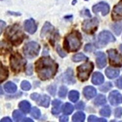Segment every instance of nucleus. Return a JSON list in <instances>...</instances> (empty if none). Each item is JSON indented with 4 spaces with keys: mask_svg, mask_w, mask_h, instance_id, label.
I'll list each match as a JSON object with an SVG mask.
<instances>
[{
    "mask_svg": "<svg viewBox=\"0 0 122 122\" xmlns=\"http://www.w3.org/2000/svg\"><path fill=\"white\" fill-rule=\"evenodd\" d=\"M110 65L115 67L122 66V55L120 54L116 49H111L107 51Z\"/></svg>",
    "mask_w": 122,
    "mask_h": 122,
    "instance_id": "6e6552de",
    "label": "nucleus"
},
{
    "mask_svg": "<svg viewBox=\"0 0 122 122\" xmlns=\"http://www.w3.org/2000/svg\"><path fill=\"white\" fill-rule=\"evenodd\" d=\"M122 115V108L118 107L115 110V116L117 118H121Z\"/></svg>",
    "mask_w": 122,
    "mask_h": 122,
    "instance_id": "ea45409f",
    "label": "nucleus"
},
{
    "mask_svg": "<svg viewBox=\"0 0 122 122\" xmlns=\"http://www.w3.org/2000/svg\"><path fill=\"white\" fill-rule=\"evenodd\" d=\"M10 15H14V16H20L21 14L19 13H18V12H12V11H9L8 12Z\"/></svg>",
    "mask_w": 122,
    "mask_h": 122,
    "instance_id": "603ef678",
    "label": "nucleus"
},
{
    "mask_svg": "<svg viewBox=\"0 0 122 122\" xmlns=\"http://www.w3.org/2000/svg\"><path fill=\"white\" fill-rule=\"evenodd\" d=\"M79 93L76 90H71L68 94V98L73 103H75L79 99Z\"/></svg>",
    "mask_w": 122,
    "mask_h": 122,
    "instance_id": "bb28decb",
    "label": "nucleus"
},
{
    "mask_svg": "<svg viewBox=\"0 0 122 122\" xmlns=\"http://www.w3.org/2000/svg\"><path fill=\"white\" fill-rule=\"evenodd\" d=\"M112 18L114 21H119L122 20V0L116 5L112 11Z\"/></svg>",
    "mask_w": 122,
    "mask_h": 122,
    "instance_id": "f8f14e48",
    "label": "nucleus"
},
{
    "mask_svg": "<svg viewBox=\"0 0 122 122\" xmlns=\"http://www.w3.org/2000/svg\"><path fill=\"white\" fill-rule=\"evenodd\" d=\"M92 46L90 44H87L85 47V50L86 52L91 51L92 50Z\"/></svg>",
    "mask_w": 122,
    "mask_h": 122,
    "instance_id": "a18cd8bd",
    "label": "nucleus"
},
{
    "mask_svg": "<svg viewBox=\"0 0 122 122\" xmlns=\"http://www.w3.org/2000/svg\"><path fill=\"white\" fill-rule=\"evenodd\" d=\"M67 92V88L65 86H62L59 89V96L61 98H65L66 96V95Z\"/></svg>",
    "mask_w": 122,
    "mask_h": 122,
    "instance_id": "72a5a7b5",
    "label": "nucleus"
},
{
    "mask_svg": "<svg viewBox=\"0 0 122 122\" xmlns=\"http://www.w3.org/2000/svg\"><path fill=\"white\" fill-rule=\"evenodd\" d=\"M104 77L103 75L100 72H95L92 77L91 82L95 85H100L104 83Z\"/></svg>",
    "mask_w": 122,
    "mask_h": 122,
    "instance_id": "a211bd4d",
    "label": "nucleus"
},
{
    "mask_svg": "<svg viewBox=\"0 0 122 122\" xmlns=\"http://www.w3.org/2000/svg\"><path fill=\"white\" fill-rule=\"evenodd\" d=\"M82 45V35L78 30H73L65 38L64 48L68 52L78 51Z\"/></svg>",
    "mask_w": 122,
    "mask_h": 122,
    "instance_id": "f03ea898",
    "label": "nucleus"
},
{
    "mask_svg": "<svg viewBox=\"0 0 122 122\" xmlns=\"http://www.w3.org/2000/svg\"><path fill=\"white\" fill-rule=\"evenodd\" d=\"M12 48L7 43L3 41L1 43V53H6L10 51Z\"/></svg>",
    "mask_w": 122,
    "mask_h": 122,
    "instance_id": "c756f323",
    "label": "nucleus"
},
{
    "mask_svg": "<svg viewBox=\"0 0 122 122\" xmlns=\"http://www.w3.org/2000/svg\"><path fill=\"white\" fill-rule=\"evenodd\" d=\"M106 76L110 79H113L118 77L120 73L118 69H114L111 67H108L105 71Z\"/></svg>",
    "mask_w": 122,
    "mask_h": 122,
    "instance_id": "aec40b11",
    "label": "nucleus"
},
{
    "mask_svg": "<svg viewBox=\"0 0 122 122\" xmlns=\"http://www.w3.org/2000/svg\"><path fill=\"white\" fill-rule=\"evenodd\" d=\"M63 81L64 82L67 84H73L75 83L73 72L71 69H68L66 71L64 74L63 76Z\"/></svg>",
    "mask_w": 122,
    "mask_h": 122,
    "instance_id": "2eb2a0df",
    "label": "nucleus"
},
{
    "mask_svg": "<svg viewBox=\"0 0 122 122\" xmlns=\"http://www.w3.org/2000/svg\"><path fill=\"white\" fill-rule=\"evenodd\" d=\"M50 98L47 95H41L39 100L36 102L39 106L44 107H48L49 106Z\"/></svg>",
    "mask_w": 122,
    "mask_h": 122,
    "instance_id": "6ab92c4d",
    "label": "nucleus"
},
{
    "mask_svg": "<svg viewBox=\"0 0 122 122\" xmlns=\"http://www.w3.org/2000/svg\"><path fill=\"white\" fill-rule=\"evenodd\" d=\"M101 115L109 117L111 114V109L109 106H106L103 108H102L100 111Z\"/></svg>",
    "mask_w": 122,
    "mask_h": 122,
    "instance_id": "2f4dec72",
    "label": "nucleus"
},
{
    "mask_svg": "<svg viewBox=\"0 0 122 122\" xmlns=\"http://www.w3.org/2000/svg\"><path fill=\"white\" fill-rule=\"evenodd\" d=\"M72 15H69V16H66L65 17V18L66 19H71L72 18Z\"/></svg>",
    "mask_w": 122,
    "mask_h": 122,
    "instance_id": "5fc2aeb1",
    "label": "nucleus"
},
{
    "mask_svg": "<svg viewBox=\"0 0 122 122\" xmlns=\"http://www.w3.org/2000/svg\"><path fill=\"white\" fill-rule=\"evenodd\" d=\"M88 122H106L107 120L104 118H99L94 115H90L88 118Z\"/></svg>",
    "mask_w": 122,
    "mask_h": 122,
    "instance_id": "c9c22d12",
    "label": "nucleus"
},
{
    "mask_svg": "<svg viewBox=\"0 0 122 122\" xmlns=\"http://www.w3.org/2000/svg\"><path fill=\"white\" fill-rule=\"evenodd\" d=\"M107 100L106 97L103 95L100 94L95 99L94 103L97 106H100L105 104Z\"/></svg>",
    "mask_w": 122,
    "mask_h": 122,
    "instance_id": "a878e982",
    "label": "nucleus"
},
{
    "mask_svg": "<svg viewBox=\"0 0 122 122\" xmlns=\"http://www.w3.org/2000/svg\"><path fill=\"white\" fill-rule=\"evenodd\" d=\"M5 25H6L5 23L3 21H1V34L2 33V31H3V30L4 29Z\"/></svg>",
    "mask_w": 122,
    "mask_h": 122,
    "instance_id": "8fccbe9b",
    "label": "nucleus"
},
{
    "mask_svg": "<svg viewBox=\"0 0 122 122\" xmlns=\"http://www.w3.org/2000/svg\"><path fill=\"white\" fill-rule=\"evenodd\" d=\"M54 29V26L49 22H46L41 32V37L44 38L47 34L51 33Z\"/></svg>",
    "mask_w": 122,
    "mask_h": 122,
    "instance_id": "f3484780",
    "label": "nucleus"
},
{
    "mask_svg": "<svg viewBox=\"0 0 122 122\" xmlns=\"http://www.w3.org/2000/svg\"><path fill=\"white\" fill-rule=\"evenodd\" d=\"M33 73V66L31 65H29L26 69V74L27 75H31Z\"/></svg>",
    "mask_w": 122,
    "mask_h": 122,
    "instance_id": "a19ab883",
    "label": "nucleus"
},
{
    "mask_svg": "<svg viewBox=\"0 0 122 122\" xmlns=\"http://www.w3.org/2000/svg\"><path fill=\"white\" fill-rule=\"evenodd\" d=\"M113 27H114V28H113L114 31L115 33H116L117 34V35H119V34H120V32H119V30H121L120 27L118 25H115L114 26H113Z\"/></svg>",
    "mask_w": 122,
    "mask_h": 122,
    "instance_id": "de8ad7c7",
    "label": "nucleus"
},
{
    "mask_svg": "<svg viewBox=\"0 0 122 122\" xmlns=\"http://www.w3.org/2000/svg\"><path fill=\"white\" fill-rule=\"evenodd\" d=\"M97 93L96 89L92 86H87L84 88L83 94L86 99L93 98Z\"/></svg>",
    "mask_w": 122,
    "mask_h": 122,
    "instance_id": "dca6fc26",
    "label": "nucleus"
},
{
    "mask_svg": "<svg viewBox=\"0 0 122 122\" xmlns=\"http://www.w3.org/2000/svg\"><path fill=\"white\" fill-rule=\"evenodd\" d=\"M24 27L25 31L31 34L34 33L37 29V26L33 19L26 20L24 23Z\"/></svg>",
    "mask_w": 122,
    "mask_h": 122,
    "instance_id": "ddd939ff",
    "label": "nucleus"
},
{
    "mask_svg": "<svg viewBox=\"0 0 122 122\" xmlns=\"http://www.w3.org/2000/svg\"><path fill=\"white\" fill-rule=\"evenodd\" d=\"M119 48H120V50H121V51L122 52V45H120Z\"/></svg>",
    "mask_w": 122,
    "mask_h": 122,
    "instance_id": "6e6d98bb",
    "label": "nucleus"
},
{
    "mask_svg": "<svg viewBox=\"0 0 122 122\" xmlns=\"http://www.w3.org/2000/svg\"><path fill=\"white\" fill-rule=\"evenodd\" d=\"M26 60L19 53L12 54L10 57V65L12 71L18 73L23 71L26 65Z\"/></svg>",
    "mask_w": 122,
    "mask_h": 122,
    "instance_id": "20e7f679",
    "label": "nucleus"
},
{
    "mask_svg": "<svg viewBox=\"0 0 122 122\" xmlns=\"http://www.w3.org/2000/svg\"><path fill=\"white\" fill-rule=\"evenodd\" d=\"M84 14L85 15V16H86L87 17H91V15L90 14V11L88 9H85L84 11Z\"/></svg>",
    "mask_w": 122,
    "mask_h": 122,
    "instance_id": "09e8293b",
    "label": "nucleus"
},
{
    "mask_svg": "<svg viewBox=\"0 0 122 122\" xmlns=\"http://www.w3.org/2000/svg\"><path fill=\"white\" fill-rule=\"evenodd\" d=\"M74 110L73 106L70 103H66L63 107V112L66 115H70L72 113Z\"/></svg>",
    "mask_w": 122,
    "mask_h": 122,
    "instance_id": "c85d7f7f",
    "label": "nucleus"
},
{
    "mask_svg": "<svg viewBox=\"0 0 122 122\" xmlns=\"http://www.w3.org/2000/svg\"><path fill=\"white\" fill-rule=\"evenodd\" d=\"M75 107L77 109L82 110L85 108V104L83 102L81 101L76 105Z\"/></svg>",
    "mask_w": 122,
    "mask_h": 122,
    "instance_id": "37998d69",
    "label": "nucleus"
},
{
    "mask_svg": "<svg viewBox=\"0 0 122 122\" xmlns=\"http://www.w3.org/2000/svg\"><path fill=\"white\" fill-rule=\"evenodd\" d=\"M23 122H33V121L30 118H26L24 119L23 120Z\"/></svg>",
    "mask_w": 122,
    "mask_h": 122,
    "instance_id": "864d4df0",
    "label": "nucleus"
},
{
    "mask_svg": "<svg viewBox=\"0 0 122 122\" xmlns=\"http://www.w3.org/2000/svg\"><path fill=\"white\" fill-rule=\"evenodd\" d=\"M57 52L58 53V54L59 55V56L60 57H61L62 58H64L65 57H66V54L61 49V47L60 46H58L57 47Z\"/></svg>",
    "mask_w": 122,
    "mask_h": 122,
    "instance_id": "58836bf2",
    "label": "nucleus"
},
{
    "mask_svg": "<svg viewBox=\"0 0 122 122\" xmlns=\"http://www.w3.org/2000/svg\"><path fill=\"white\" fill-rule=\"evenodd\" d=\"M19 107L22 111H23L25 113H28L30 108H31V105L27 101H23L21 102L19 104Z\"/></svg>",
    "mask_w": 122,
    "mask_h": 122,
    "instance_id": "5701e85b",
    "label": "nucleus"
},
{
    "mask_svg": "<svg viewBox=\"0 0 122 122\" xmlns=\"http://www.w3.org/2000/svg\"><path fill=\"white\" fill-rule=\"evenodd\" d=\"M52 106L53 107L52 109V113L54 115H57L60 113L61 107L62 102L59 100H54L53 101Z\"/></svg>",
    "mask_w": 122,
    "mask_h": 122,
    "instance_id": "4be33fe9",
    "label": "nucleus"
},
{
    "mask_svg": "<svg viewBox=\"0 0 122 122\" xmlns=\"http://www.w3.org/2000/svg\"><path fill=\"white\" fill-rule=\"evenodd\" d=\"M4 88L5 90L8 93H15L17 89V87L16 85L11 82H7L4 86Z\"/></svg>",
    "mask_w": 122,
    "mask_h": 122,
    "instance_id": "b1692460",
    "label": "nucleus"
},
{
    "mask_svg": "<svg viewBox=\"0 0 122 122\" xmlns=\"http://www.w3.org/2000/svg\"><path fill=\"white\" fill-rule=\"evenodd\" d=\"M115 40L114 36L107 30L102 31L98 36V43L100 46H106L110 42H115Z\"/></svg>",
    "mask_w": 122,
    "mask_h": 122,
    "instance_id": "1a4fd4ad",
    "label": "nucleus"
},
{
    "mask_svg": "<svg viewBox=\"0 0 122 122\" xmlns=\"http://www.w3.org/2000/svg\"><path fill=\"white\" fill-rule=\"evenodd\" d=\"M99 21L97 18H94L90 20H86L82 24V28L85 33L89 34L94 33L98 28Z\"/></svg>",
    "mask_w": 122,
    "mask_h": 122,
    "instance_id": "0eeeda50",
    "label": "nucleus"
},
{
    "mask_svg": "<svg viewBox=\"0 0 122 122\" xmlns=\"http://www.w3.org/2000/svg\"><path fill=\"white\" fill-rule=\"evenodd\" d=\"M1 122H12V121H11V120L10 119L9 117H5V118H3L2 120H1Z\"/></svg>",
    "mask_w": 122,
    "mask_h": 122,
    "instance_id": "3c124183",
    "label": "nucleus"
},
{
    "mask_svg": "<svg viewBox=\"0 0 122 122\" xmlns=\"http://www.w3.org/2000/svg\"><path fill=\"white\" fill-rule=\"evenodd\" d=\"M86 118L85 114L82 112H78L72 116V120L73 122H84Z\"/></svg>",
    "mask_w": 122,
    "mask_h": 122,
    "instance_id": "393cba45",
    "label": "nucleus"
},
{
    "mask_svg": "<svg viewBox=\"0 0 122 122\" xmlns=\"http://www.w3.org/2000/svg\"><path fill=\"white\" fill-rule=\"evenodd\" d=\"M5 36L15 46L22 44L25 37L21 26L16 24L9 26L6 28Z\"/></svg>",
    "mask_w": 122,
    "mask_h": 122,
    "instance_id": "7ed1b4c3",
    "label": "nucleus"
},
{
    "mask_svg": "<svg viewBox=\"0 0 122 122\" xmlns=\"http://www.w3.org/2000/svg\"><path fill=\"white\" fill-rule=\"evenodd\" d=\"M0 71H0V81H1V83H2L7 79L9 75V71L7 67L3 65L1 62Z\"/></svg>",
    "mask_w": 122,
    "mask_h": 122,
    "instance_id": "412c9836",
    "label": "nucleus"
},
{
    "mask_svg": "<svg viewBox=\"0 0 122 122\" xmlns=\"http://www.w3.org/2000/svg\"><path fill=\"white\" fill-rule=\"evenodd\" d=\"M47 91L51 95H55L56 91V87L55 85H51L47 88Z\"/></svg>",
    "mask_w": 122,
    "mask_h": 122,
    "instance_id": "4c0bfd02",
    "label": "nucleus"
},
{
    "mask_svg": "<svg viewBox=\"0 0 122 122\" xmlns=\"http://www.w3.org/2000/svg\"><path fill=\"white\" fill-rule=\"evenodd\" d=\"M110 10L109 5L105 2H100L92 7V11L94 13H98L101 12L103 16L107 14Z\"/></svg>",
    "mask_w": 122,
    "mask_h": 122,
    "instance_id": "9d476101",
    "label": "nucleus"
},
{
    "mask_svg": "<svg viewBox=\"0 0 122 122\" xmlns=\"http://www.w3.org/2000/svg\"><path fill=\"white\" fill-rule=\"evenodd\" d=\"M21 87L25 91L29 90L31 88V86L27 81H23L21 83Z\"/></svg>",
    "mask_w": 122,
    "mask_h": 122,
    "instance_id": "f704fd0d",
    "label": "nucleus"
},
{
    "mask_svg": "<svg viewBox=\"0 0 122 122\" xmlns=\"http://www.w3.org/2000/svg\"><path fill=\"white\" fill-rule=\"evenodd\" d=\"M76 2H77L76 0H74V1L72 2V4H73V5H74V4H75L76 3Z\"/></svg>",
    "mask_w": 122,
    "mask_h": 122,
    "instance_id": "4d7b16f0",
    "label": "nucleus"
},
{
    "mask_svg": "<svg viewBox=\"0 0 122 122\" xmlns=\"http://www.w3.org/2000/svg\"><path fill=\"white\" fill-rule=\"evenodd\" d=\"M59 120L60 122H67L68 120V118L67 116H61L60 117Z\"/></svg>",
    "mask_w": 122,
    "mask_h": 122,
    "instance_id": "49530a36",
    "label": "nucleus"
},
{
    "mask_svg": "<svg viewBox=\"0 0 122 122\" xmlns=\"http://www.w3.org/2000/svg\"><path fill=\"white\" fill-rule=\"evenodd\" d=\"M12 116L14 120L17 122L22 120L24 117V114L22 112L18 110H15L13 111Z\"/></svg>",
    "mask_w": 122,
    "mask_h": 122,
    "instance_id": "7c9ffc66",
    "label": "nucleus"
},
{
    "mask_svg": "<svg viewBox=\"0 0 122 122\" xmlns=\"http://www.w3.org/2000/svg\"><path fill=\"white\" fill-rule=\"evenodd\" d=\"M94 68L92 62H87L77 67V77L81 82L87 81Z\"/></svg>",
    "mask_w": 122,
    "mask_h": 122,
    "instance_id": "39448f33",
    "label": "nucleus"
},
{
    "mask_svg": "<svg viewBox=\"0 0 122 122\" xmlns=\"http://www.w3.org/2000/svg\"><path fill=\"white\" fill-rule=\"evenodd\" d=\"M112 87V84L110 83H107L104 86H102L100 89L101 91H103V92H107Z\"/></svg>",
    "mask_w": 122,
    "mask_h": 122,
    "instance_id": "e433bc0d",
    "label": "nucleus"
},
{
    "mask_svg": "<svg viewBox=\"0 0 122 122\" xmlns=\"http://www.w3.org/2000/svg\"><path fill=\"white\" fill-rule=\"evenodd\" d=\"M116 85L118 88H121V89L122 88V77L120 78L117 81Z\"/></svg>",
    "mask_w": 122,
    "mask_h": 122,
    "instance_id": "c03bdc74",
    "label": "nucleus"
},
{
    "mask_svg": "<svg viewBox=\"0 0 122 122\" xmlns=\"http://www.w3.org/2000/svg\"><path fill=\"white\" fill-rule=\"evenodd\" d=\"M40 46L35 42L26 43L23 47L25 55L29 59H33L37 57L40 52Z\"/></svg>",
    "mask_w": 122,
    "mask_h": 122,
    "instance_id": "423d86ee",
    "label": "nucleus"
},
{
    "mask_svg": "<svg viewBox=\"0 0 122 122\" xmlns=\"http://www.w3.org/2000/svg\"><path fill=\"white\" fill-rule=\"evenodd\" d=\"M108 99L110 103L113 106L122 103V96L117 90H114L110 93Z\"/></svg>",
    "mask_w": 122,
    "mask_h": 122,
    "instance_id": "9b49d317",
    "label": "nucleus"
},
{
    "mask_svg": "<svg viewBox=\"0 0 122 122\" xmlns=\"http://www.w3.org/2000/svg\"><path fill=\"white\" fill-rule=\"evenodd\" d=\"M41 111L36 107H33L31 110V115L35 119H38L41 117Z\"/></svg>",
    "mask_w": 122,
    "mask_h": 122,
    "instance_id": "473e14b6",
    "label": "nucleus"
},
{
    "mask_svg": "<svg viewBox=\"0 0 122 122\" xmlns=\"http://www.w3.org/2000/svg\"><path fill=\"white\" fill-rule=\"evenodd\" d=\"M40 96L41 95L40 94L36 93H34L31 94V95H30V98H31V99L32 100H34L35 102H37V101L39 100Z\"/></svg>",
    "mask_w": 122,
    "mask_h": 122,
    "instance_id": "79ce46f5",
    "label": "nucleus"
},
{
    "mask_svg": "<svg viewBox=\"0 0 122 122\" xmlns=\"http://www.w3.org/2000/svg\"><path fill=\"white\" fill-rule=\"evenodd\" d=\"M58 68V64L49 57L41 58L35 63L36 72L39 78L43 81L53 78L57 72Z\"/></svg>",
    "mask_w": 122,
    "mask_h": 122,
    "instance_id": "f257e3e1",
    "label": "nucleus"
},
{
    "mask_svg": "<svg viewBox=\"0 0 122 122\" xmlns=\"http://www.w3.org/2000/svg\"><path fill=\"white\" fill-rule=\"evenodd\" d=\"M72 60L74 62H80L81 61H86L88 60V58L84 54L80 53L73 56Z\"/></svg>",
    "mask_w": 122,
    "mask_h": 122,
    "instance_id": "cd10ccee",
    "label": "nucleus"
},
{
    "mask_svg": "<svg viewBox=\"0 0 122 122\" xmlns=\"http://www.w3.org/2000/svg\"><path fill=\"white\" fill-rule=\"evenodd\" d=\"M96 65L99 68H103L107 65V58L105 53L102 52H98L96 54Z\"/></svg>",
    "mask_w": 122,
    "mask_h": 122,
    "instance_id": "4468645a",
    "label": "nucleus"
}]
</instances>
